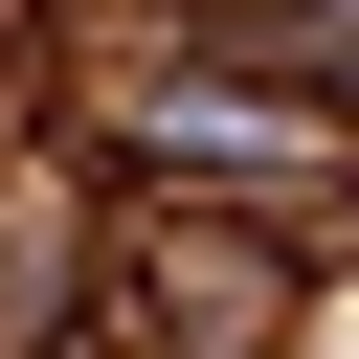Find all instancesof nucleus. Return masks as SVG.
<instances>
[{"instance_id": "1", "label": "nucleus", "mask_w": 359, "mask_h": 359, "mask_svg": "<svg viewBox=\"0 0 359 359\" xmlns=\"http://www.w3.org/2000/svg\"><path fill=\"white\" fill-rule=\"evenodd\" d=\"M67 112H90V157H112L157 224H269V247H337V224H359V112H314V90H269V67L90 45Z\"/></svg>"}, {"instance_id": "3", "label": "nucleus", "mask_w": 359, "mask_h": 359, "mask_svg": "<svg viewBox=\"0 0 359 359\" xmlns=\"http://www.w3.org/2000/svg\"><path fill=\"white\" fill-rule=\"evenodd\" d=\"M22 359H135V337H112V314H67V337H22Z\"/></svg>"}, {"instance_id": "2", "label": "nucleus", "mask_w": 359, "mask_h": 359, "mask_svg": "<svg viewBox=\"0 0 359 359\" xmlns=\"http://www.w3.org/2000/svg\"><path fill=\"white\" fill-rule=\"evenodd\" d=\"M90 45H202V67H269L314 112H359V0H67Z\"/></svg>"}]
</instances>
